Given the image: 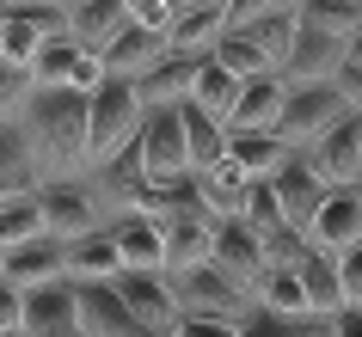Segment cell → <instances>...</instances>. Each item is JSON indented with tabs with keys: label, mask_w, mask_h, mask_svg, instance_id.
I'll use <instances>...</instances> for the list:
<instances>
[{
	"label": "cell",
	"mask_w": 362,
	"mask_h": 337,
	"mask_svg": "<svg viewBox=\"0 0 362 337\" xmlns=\"http://www.w3.org/2000/svg\"><path fill=\"white\" fill-rule=\"evenodd\" d=\"M332 80H338L344 105H350V111L362 117V68H356V61H350V56H344V68H338V74H332Z\"/></svg>",
	"instance_id": "7bdbcfd3"
},
{
	"label": "cell",
	"mask_w": 362,
	"mask_h": 337,
	"mask_svg": "<svg viewBox=\"0 0 362 337\" xmlns=\"http://www.w3.org/2000/svg\"><path fill=\"white\" fill-rule=\"evenodd\" d=\"M197 184H203V208H209L215 221H246V190H252V172L221 153L209 172H197Z\"/></svg>",
	"instance_id": "2e32d148"
},
{
	"label": "cell",
	"mask_w": 362,
	"mask_h": 337,
	"mask_svg": "<svg viewBox=\"0 0 362 337\" xmlns=\"http://www.w3.org/2000/svg\"><path fill=\"white\" fill-rule=\"evenodd\" d=\"M233 98H240V80L228 74V68H221V61H203V68H197V86H191V105H203V111L209 117H221V123H228L233 117Z\"/></svg>",
	"instance_id": "1f68e13d"
},
{
	"label": "cell",
	"mask_w": 362,
	"mask_h": 337,
	"mask_svg": "<svg viewBox=\"0 0 362 337\" xmlns=\"http://www.w3.org/2000/svg\"><path fill=\"white\" fill-rule=\"evenodd\" d=\"M117 270H123V258H117L111 227H93V233L68 240V282H111Z\"/></svg>",
	"instance_id": "7402d4cb"
},
{
	"label": "cell",
	"mask_w": 362,
	"mask_h": 337,
	"mask_svg": "<svg viewBox=\"0 0 362 337\" xmlns=\"http://www.w3.org/2000/svg\"><path fill=\"white\" fill-rule=\"evenodd\" d=\"M19 135L25 153L37 166V184H56V178H86L93 172V135H86V93L74 86H49V93H31L19 105Z\"/></svg>",
	"instance_id": "6da1fadb"
},
{
	"label": "cell",
	"mask_w": 362,
	"mask_h": 337,
	"mask_svg": "<svg viewBox=\"0 0 362 337\" xmlns=\"http://www.w3.org/2000/svg\"><path fill=\"white\" fill-rule=\"evenodd\" d=\"M228 153L252 172V178H270V172L283 166V160H288L295 148H288V141H283L276 129H228Z\"/></svg>",
	"instance_id": "4316f807"
},
{
	"label": "cell",
	"mask_w": 362,
	"mask_h": 337,
	"mask_svg": "<svg viewBox=\"0 0 362 337\" xmlns=\"http://www.w3.org/2000/svg\"><path fill=\"white\" fill-rule=\"evenodd\" d=\"M98 80H105V61H98V49H80L74 74H68V86H74V93H86V98H93V93H98Z\"/></svg>",
	"instance_id": "b9f144b4"
},
{
	"label": "cell",
	"mask_w": 362,
	"mask_h": 337,
	"mask_svg": "<svg viewBox=\"0 0 362 337\" xmlns=\"http://www.w3.org/2000/svg\"><path fill=\"white\" fill-rule=\"evenodd\" d=\"M141 93H135V80L123 74H105L98 80V93L86 98V135H93V166H105V160H117V153L135 141V129H141Z\"/></svg>",
	"instance_id": "7a4b0ae2"
},
{
	"label": "cell",
	"mask_w": 362,
	"mask_h": 337,
	"mask_svg": "<svg viewBox=\"0 0 362 337\" xmlns=\"http://www.w3.org/2000/svg\"><path fill=\"white\" fill-rule=\"evenodd\" d=\"M0 276H6V252H0Z\"/></svg>",
	"instance_id": "c3c4849f"
},
{
	"label": "cell",
	"mask_w": 362,
	"mask_h": 337,
	"mask_svg": "<svg viewBox=\"0 0 362 337\" xmlns=\"http://www.w3.org/2000/svg\"><path fill=\"white\" fill-rule=\"evenodd\" d=\"M56 6H62V13H68V6H80V0H56Z\"/></svg>",
	"instance_id": "7dc6e473"
},
{
	"label": "cell",
	"mask_w": 362,
	"mask_h": 337,
	"mask_svg": "<svg viewBox=\"0 0 362 337\" xmlns=\"http://www.w3.org/2000/svg\"><path fill=\"white\" fill-rule=\"evenodd\" d=\"M160 233H166V270L209 264V252H215V215H209L203 203H197V208H178V215H166V221H160Z\"/></svg>",
	"instance_id": "5bb4252c"
},
{
	"label": "cell",
	"mask_w": 362,
	"mask_h": 337,
	"mask_svg": "<svg viewBox=\"0 0 362 337\" xmlns=\"http://www.w3.org/2000/svg\"><path fill=\"white\" fill-rule=\"evenodd\" d=\"M209 56L221 61V68H228L233 80H252V74H276V68H270V61L258 56V49H252V37H246V31H221Z\"/></svg>",
	"instance_id": "836d02e7"
},
{
	"label": "cell",
	"mask_w": 362,
	"mask_h": 337,
	"mask_svg": "<svg viewBox=\"0 0 362 337\" xmlns=\"http://www.w3.org/2000/svg\"><path fill=\"white\" fill-rule=\"evenodd\" d=\"M178 123H185V148H191V172H209L221 153H228V123L221 117H209L203 105H178Z\"/></svg>",
	"instance_id": "603a6c76"
},
{
	"label": "cell",
	"mask_w": 362,
	"mask_h": 337,
	"mask_svg": "<svg viewBox=\"0 0 362 337\" xmlns=\"http://www.w3.org/2000/svg\"><path fill=\"white\" fill-rule=\"evenodd\" d=\"M332 337H362V307H344V313H332Z\"/></svg>",
	"instance_id": "ee69618b"
},
{
	"label": "cell",
	"mask_w": 362,
	"mask_h": 337,
	"mask_svg": "<svg viewBox=\"0 0 362 337\" xmlns=\"http://www.w3.org/2000/svg\"><path fill=\"white\" fill-rule=\"evenodd\" d=\"M74 61H80L74 31H56V37H43V43H37V61H31V86H37V93H49V86H68Z\"/></svg>",
	"instance_id": "f1b7e54d"
},
{
	"label": "cell",
	"mask_w": 362,
	"mask_h": 337,
	"mask_svg": "<svg viewBox=\"0 0 362 337\" xmlns=\"http://www.w3.org/2000/svg\"><path fill=\"white\" fill-rule=\"evenodd\" d=\"M338 117H350L344 105L338 80H301V86H288L283 93V111H276V135H283L288 148H307L313 135H325Z\"/></svg>",
	"instance_id": "277c9868"
},
{
	"label": "cell",
	"mask_w": 362,
	"mask_h": 337,
	"mask_svg": "<svg viewBox=\"0 0 362 337\" xmlns=\"http://www.w3.org/2000/svg\"><path fill=\"white\" fill-rule=\"evenodd\" d=\"M338 288H344V307H362V240L338 252Z\"/></svg>",
	"instance_id": "74e56055"
},
{
	"label": "cell",
	"mask_w": 362,
	"mask_h": 337,
	"mask_svg": "<svg viewBox=\"0 0 362 337\" xmlns=\"http://www.w3.org/2000/svg\"><path fill=\"white\" fill-rule=\"evenodd\" d=\"M288 6H301V0H221L228 31H240V25H258V19H270V13H288Z\"/></svg>",
	"instance_id": "d590c367"
},
{
	"label": "cell",
	"mask_w": 362,
	"mask_h": 337,
	"mask_svg": "<svg viewBox=\"0 0 362 337\" xmlns=\"http://www.w3.org/2000/svg\"><path fill=\"white\" fill-rule=\"evenodd\" d=\"M123 25H129L123 0H80V6H68V31H74L80 49H105Z\"/></svg>",
	"instance_id": "d4e9b609"
},
{
	"label": "cell",
	"mask_w": 362,
	"mask_h": 337,
	"mask_svg": "<svg viewBox=\"0 0 362 337\" xmlns=\"http://www.w3.org/2000/svg\"><path fill=\"white\" fill-rule=\"evenodd\" d=\"M25 337H86L80 325V295L74 282L56 276V282H37V288H25Z\"/></svg>",
	"instance_id": "ba28073f"
},
{
	"label": "cell",
	"mask_w": 362,
	"mask_h": 337,
	"mask_svg": "<svg viewBox=\"0 0 362 337\" xmlns=\"http://www.w3.org/2000/svg\"><path fill=\"white\" fill-rule=\"evenodd\" d=\"M74 295H80V325H86V337H172L160 325H148V319H135L117 300L111 282H74Z\"/></svg>",
	"instance_id": "30bf717a"
},
{
	"label": "cell",
	"mask_w": 362,
	"mask_h": 337,
	"mask_svg": "<svg viewBox=\"0 0 362 337\" xmlns=\"http://www.w3.org/2000/svg\"><path fill=\"white\" fill-rule=\"evenodd\" d=\"M37 196H43V233H56V240H80V233L105 227V208H98V196H93L86 178L37 184Z\"/></svg>",
	"instance_id": "8992f818"
},
{
	"label": "cell",
	"mask_w": 362,
	"mask_h": 337,
	"mask_svg": "<svg viewBox=\"0 0 362 337\" xmlns=\"http://www.w3.org/2000/svg\"><path fill=\"white\" fill-rule=\"evenodd\" d=\"M19 325H25V288L0 276V337H6V331H19Z\"/></svg>",
	"instance_id": "ab89813d"
},
{
	"label": "cell",
	"mask_w": 362,
	"mask_h": 337,
	"mask_svg": "<svg viewBox=\"0 0 362 337\" xmlns=\"http://www.w3.org/2000/svg\"><path fill=\"white\" fill-rule=\"evenodd\" d=\"M56 276H68V240H56V233H37L6 252V282H19V288H37Z\"/></svg>",
	"instance_id": "ac0fdd59"
},
{
	"label": "cell",
	"mask_w": 362,
	"mask_h": 337,
	"mask_svg": "<svg viewBox=\"0 0 362 337\" xmlns=\"http://www.w3.org/2000/svg\"><path fill=\"white\" fill-rule=\"evenodd\" d=\"M252 300H258L264 313H283V319L313 313V307H307V288H301V270H295V264H264V276L252 282Z\"/></svg>",
	"instance_id": "cb8c5ba5"
},
{
	"label": "cell",
	"mask_w": 362,
	"mask_h": 337,
	"mask_svg": "<svg viewBox=\"0 0 362 337\" xmlns=\"http://www.w3.org/2000/svg\"><path fill=\"white\" fill-rule=\"evenodd\" d=\"M172 288H178V307L185 313H209V319H233V325H246L252 313H258V300H252V288L233 270H221V264H191V270H166Z\"/></svg>",
	"instance_id": "3957f363"
},
{
	"label": "cell",
	"mask_w": 362,
	"mask_h": 337,
	"mask_svg": "<svg viewBox=\"0 0 362 337\" xmlns=\"http://www.w3.org/2000/svg\"><path fill=\"white\" fill-rule=\"evenodd\" d=\"M221 270H233V276L246 282H258L264 276V240H258V227L252 221H215V252H209Z\"/></svg>",
	"instance_id": "ffe728a7"
},
{
	"label": "cell",
	"mask_w": 362,
	"mask_h": 337,
	"mask_svg": "<svg viewBox=\"0 0 362 337\" xmlns=\"http://www.w3.org/2000/svg\"><path fill=\"white\" fill-rule=\"evenodd\" d=\"M166 56V31H148V25H123L105 49H98V61H105V74H123V80H135V74H148L153 61Z\"/></svg>",
	"instance_id": "e0dca14e"
},
{
	"label": "cell",
	"mask_w": 362,
	"mask_h": 337,
	"mask_svg": "<svg viewBox=\"0 0 362 337\" xmlns=\"http://www.w3.org/2000/svg\"><path fill=\"white\" fill-rule=\"evenodd\" d=\"M191 6H221V0H172V13H191Z\"/></svg>",
	"instance_id": "bcb514c9"
},
{
	"label": "cell",
	"mask_w": 362,
	"mask_h": 337,
	"mask_svg": "<svg viewBox=\"0 0 362 337\" xmlns=\"http://www.w3.org/2000/svg\"><path fill=\"white\" fill-rule=\"evenodd\" d=\"M135 153H141V172H148L153 184H172V178H185V172H191V148H185L178 105H148V111H141Z\"/></svg>",
	"instance_id": "5b68a950"
},
{
	"label": "cell",
	"mask_w": 362,
	"mask_h": 337,
	"mask_svg": "<svg viewBox=\"0 0 362 337\" xmlns=\"http://www.w3.org/2000/svg\"><path fill=\"white\" fill-rule=\"evenodd\" d=\"M301 270V288H307V307L320 319H332V313H344V288H338V258L332 252H313L307 245V258L295 264Z\"/></svg>",
	"instance_id": "83f0119b"
},
{
	"label": "cell",
	"mask_w": 362,
	"mask_h": 337,
	"mask_svg": "<svg viewBox=\"0 0 362 337\" xmlns=\"http://www.w3.org/2000/svg\"><path fill=\"white\" fill-rule=\"evenodd\" d=\"M31 93H37V86H31V74H25V68H13V61H0V117H19V105H25Z\"/></svg>",
	"instance_id": "8d00e7d4"
},
{
	"label": "cell",
	"mask_w": 362,
	"mask_h": 337,
	"mask_svg": "<svg viewBox=\"0 0 362 337\" xmlns=\"http://www.w3.org/2000/svg\"><path fill=\"white\" fill-rule=\"evenodd\" d=\"M6 337H25V331H6Z\"/></svg>",
	"instance_id": "681fc988"
},
{
	"label": "cell",
	"mask_w": 362,
	"mask_h": 337,
	"mask_svg": "<svg viewBox=\"0 0 362 337\" xmlns=\"http://www.w3.org/2000/svg\"><path fill=\"white\" fill-rule=\"evenodd\" d=\"M283 93H288V80H283V74H252V80H240V98H233L228 129H276Z\"/></svg>",
	"instance_id": "44dd1931"
},
{
	"label": "cell",
	"mask_w": 362,
	"mask_h": 337,
	"mask_svg": "<svg viewBox=\"0 0 362 337\" xmlns=\"http://www.w3.org/2000/svg\"><path fill=\"white\" fill-rule=\"evenodd\" d=\"M123 13L135 25H148V31H166L172 25V0H123Z\"/></svg>",
	"instance_id": "60d3db41"
},
{
	"label": "cell",
	"mask_w": 362,
	"mask_h": 337,
	"mask_svg": "<svg viewBox=\"0 0 362 337\" xmlns=\"http://www.w3.org/2000/svg\"><path fill=\"white\" fill-rule=\"evenodd\" d=\"M307 166L320 172L325 184H362V117L350 111V117H338L325 135H313L307 141Z\"/></svg>",
	"instance_id": "52a82bcc"
},
{
	"label": "cell",
	"mask_w": 362,
	"mask_h": 337,
	"mask_svg": "<svg viewBox=\"0 0 362 337\" xmlns=\"http://www.w3.org/2000/svg\"><path fill=\"white\" fill-rule=\"evenodd\" d=\"M209 56H191V49H166V56L153 61L148 74H135V93H141V105H185L197 86V68H203Z\"/></svg>",
	"instance_id": "9a60e30c"
},
{
	"label": "cell",
	"mask_w": 362,
	"mask_h": 337,
	"mask_svg": "<svg viewBox=\"0 0 362 337\" xmlns=\"http://www.w3.org/2000/svg\"><path fill=\"white\" fill-rule=\"evenodd\" d=\"M111 288H117V300H123L135 319H148V325H160V331H172V325H178V313H185L166 270H117Z\"/></svg>",
	"instance_id": "9c48e42d"
},
{
	"label": "cell",
	"mask_w": 362,
	"mask_h": 337,
	"mask_svg": "<svg viewBox=\"0 0 362 337\" xmlns=\"http://www.w3.org/2000/svg\"><path fill=\"white\" fill-rule=\"evenodd\" d=\"M356 240H362V184H332L320 215L307 221V245L338 258L344 245H356Z\"/></svg>",
	"instance_id": "8fae6325"
},
{
	"label": "cell",
	"mask_w": 362,
	"mask_h": 337,
	"mask_svg": "<svg viewBox=\"0 0 362 337\" xmlns=\"http://www.w3.org/2000/svg\"><path fill=\"white\" fill-rule=\"evenodd\" d=\"M270 190H276V208H283V221L307 233V221L320 215V203H325V190H332V184H325L320 172L307 166V153L295 148V153L283 160V166L270 172Z\"/></svg>",
	"instance_id": "7c38bea8"
},
{
	"label": "cell",
	"mask_w": 362,
	"mask_h": 337,
	"mask_svg": "<svg viewBox=\"0 0 362 337\" xmlns=\"http://www.w3.org/2000/svg\"><path fill=\"white\" fill-rule=\"evenodd\" d=\"M172 337H240V325L233 319H209V313H178Z\"/></svg>",
	"instance_id": "f35d334b"
},
{
	"label": "cell",
	"mask_w": 362,
	"mask_h": 337,
	"mask_svg": "<svg viewBox=\"0 0 362 337\" xmlns=\"http://www.w3.org/2000/svg\"><path fill=\"white\" fill-rule=\"evenodd\" d=\"M301 25H320V31L350 43L362 31V0H301Z\"/></svg>",
	"instance_id": "d6a6232c"
},
{
	"label": "cell",
	"mask_w": 362,
	"mask_h": 337,
	"mask_svg": "<svg viewBox=\"0 0 362 337\" xmlns=\"http://www.w3.org/2000/svg\"><path fill=\"white\" fill-rule=\"evenodd\" d=\"M252 37V49L283 74V56H288V43H295V31H301V6H288V13H270V19H258V25H240Z\"/></svg>",
	"instance_id": "f546056e"
},
{
	"label": "cell",
	"mask_w": 362,
	"mask_h": 337,
	"mask_svg": "<svg viewBox=\"0 0 362 337\" xmlns=\"http://www.w3.org/2000/svg\"><path fill=\"white\" fill-rule=\"evenodd\" d=\"M221 31H228V13H221V6H191V13H172V25H166V49L209 56Z\"/></svg>",
	"instance_id": "484cf974"
},
{
	"label": "cell",
	"mask_w": 362,
	"mask_h": 337,
	"mask_svg": "<svg viewBox=\"0 0 362 337\" xmlns=\"http://www.w3.org/2000/svg\"><path fill=\"white\" fill-rule=\"evenodd\" d=\"M37 233H43V196H37V190H19V196L0 203V252L37 240Z\"/></svg>",
	"instance_id": "4dcf8cb0"
},
{
	"label": "cell",
	"mask_w": 362,
	"mask_h": 337,
	"mask_svg": "<svg viewBox=\"0 0 362 337\" xmlns=\"http://www.w3.org/2000/svg\"><path fill=\"white\" fill-rule=\"evenodd\" d=\"M37 6H56V0H0V13H37Z\"/></svg>",
	"instance_id": "f6af8a7d"
},
{
	"label": "cell",
	"mask_w": 362,
	"mask_h": 337,
	"mask_svg": "<svg viewBox=\"0 0 362 337\" xmlns=\"http://www.w3.org/2000/svg\"><path fill=\"white\" fill-rule=\"evenodd\" d=\"M258 240H264V264H301L307 258V233H301V227H288V221L264 227Z\"/></svg>",
	"instance_id": "e575fe53"
},
{
	"label": "cell",
	"mask_w": 362,
	"mask_h": 337,
	"mask_svg": "<svg viewBox=\"0 0 362 337\" xmlns=\"http://www.w3.org/2000/svg\"><path fill=\"white\" fill-rule=\"evenodd\" d=\"M111 240H117L123 270H166V233H160L153 215H117Z\"/></svg>",
	"instance_id": "d6986e66"
},
{
	"label": "cell",
	"mask_w": 362,
	"mask_h": 337,
	"mask_svg": "<svg viewBox=\"0 0 362 337\" xmlns=\"http://www.w3.org/2000/svg\"><path fill=\"white\" fill-rule=\"evenodd\" d=\"M344 49H350L344 37H332L320 25H301L295 43H288V56H283V80L288 86H301V80H332L344 68Z\"/></svg>",
	"instance_id": "4fadbf2b"
}]
</instances>
